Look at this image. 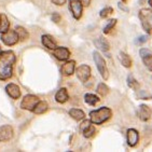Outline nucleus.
Instances as JSON below:
<instances>
[{
    "instance_id": "31",
    "label": "nucleus",
    "mask_w": 152,
    "mask_h": 152,
    "mask_svg": "<svg viewBox=\"0 0 152 152\" xmlns=\"http://www.w3.org/2000/svg\"><path fill=\"white\" fill-rule=\"evenodd\" d=\"M52 20L53 22H55V23H58L59 20H61V15H59L58 13H53Z\"/></svg>"
},
{
    "instance_id": "21",
    "label": "nucleus",
    "mask_w": 152,
    "mask_h": 152,
    "mask_svg": "<svg viewBox=\"0 0 152 152\" xmlns=\"http://www.w3.org/2000/svg\"><path fill=\"white\" fill-rule=\"evenodd\" d=\"M48 110V104L45 102H39L37 105H36L35 109L32 111L35 112L36 114H41L45 112Z\"/></svg>"
},
{
    "instance_id": "3",
    "label": "nucleus",
    "mask_w": 152,
    "mask_h": 152,
    "mask_svg": "<svg viewBox=\"0 0 152 152\" xmlns=\"http://www.w3.org/2000/svg\"><path fill=\"white\" fill-rule=\"evenodd\" d=\"M139 18L141 22V26L148 34L152 32V10L142 9L139 11Z\"/></svg>"
},
{
    "instance_id": "25",
    "label": "nucleus",
    "mask_w": 152,
    "mask_h": 152,
    "mask_svg": "<svg viewBox=\"0 0 152 152\" xmlns=\"http://www.w3.org/2000/svg\"><path fill=\"white\" fill-rule=\"evenodd\" d=\"M108 86L105 84V83H99L98 86H97V93L102 95V96H106L108 94Z\"/></svg>"
},
{
    "instance_id": "36",
    "label": "nucleus",
    "mask_w": 152,
    "mask_h": 152,
    "mask_svg": "<svg viewBox=\"0 0 152 152\" xmlns=\"http://www.w3.org/2000/svg\"><path fill=\"white\" fill-rule=\"evenodd\" d=\"M0 53H1V49H0Z\"/></svg>"
},
{
    "instance_id": "19",
    "label": "nucleus",
    "mask_w": 152,
    "mask_h": 152,
    "mask_svg": "<svg viewBox=\"0 0 152 152\" xmlns=\"http://www.w3.org/2000/svg\"><path fill=\"white\" fill-rule=\"evenodd\" d=\"M9 27L10 22L8 20V18L4 14H1L0 15V34H3L7 30H9Z\"/></svg>"
},
{
    "instance_id": "32",
    "label": "nucleus",
    "mask_w": 152,
    "mask_h": 152,
    "mask_svg": "<svg viewBox=\"0 0 152 152\" xmlns=\"http://www.w3.org/2000/svg\"><path fill=\"white\" fill-rule=\"evenodd\" d=\"M147 36H142V37H139L138 39H136V43L137 44H141L143 43V42H146L147 41Z\"/></svg>"
},
{
    "instance_id": "15",
    "label": "nucleus",
    "mask_w": 152,
    "mask_h": 152,
    "mask_svg": "<svg viewBox=\"0 0 152 152\" xmlns=\"http://www.w3.org/2000/svg\"><path fill=\"white\" fill-rule=\"evenodd\" d=\"M151 109L147 105H141L139 106V117L142 121H148L151 117Z\"/></svg>"
},
{
    "instance_id": "23",
    "label": "nucleus",
    "mask_w": 152,
    "mask_h": 152,
    "mask_svg": "<svg viewBox=\"0 0 152 152\" xmlns=\"http://www.w3.org/2000/svg\"><path fill=\"white\" fill-rule=\"evenodd\" d=\"M15 31L18 32V39H20V41L26 40V39L28 38V32H27V30L25 29V28H23L22 26H16V27H15Z\"/></svg>"
},
{
    "instance_id": "35",
    "label": "nucleus",
    "mask_w": 152,
    "mask_h": 152,
    "mask_svg": "<svg viewBox=\"0 0 152 152\" xmlns=\"http://www.w3.org/2000/svg\"><path fill=\"white\" fill-rule=\"evenodd\" d=\"M149 3H150V6L152 7V0H149Z\"/></svg>"
},
{
    "instance_id": "1",
    "label": "nucleus",
    "mask_w": 152,
    "mask_h": 152,
    "mask_svg": "<svg viewBox=\"0 0 152 152\" xmlns=\"http://www.w3.org/2000/svg\"><path fill=\"white\" fill-rule=\"evenodd\" d=\"M15 59V54L12 51L0 53V80H7L12 76Z\"/></svg>"
},
{
    "instance_id": "29",
    "label": "nucleus",
    "mask_w": 152,
    "mask_h": 152,
    "mask_svg": "<svg viewBox=\"0 0 152 152\" xmlns=\"http://www.w3.org/2000/svg\"><path fill=\"white\" fill-rule=\"evenodd\" d=\"M112 13H113V9L110 8V7H107V8H105V9H102V11H100L99 15H100V18H107L108 15L112 14Z\"/></svg>"
},
{
    "instance_id": "37",
    "label": "nucleus",
    "mask_w": 152,
    "mask_h": 152,
    "mask_svg": "<svg viewBox=\"0 0 152 152\" xmlns=\"http://www.w3.org/2000/svg\"><path fill=\"white\" fill-rule=\"evenodd\" d=\"M123 1H125V0H123Z\"/></svg>"
},
{
    "instance_id": "14",
    "label": "nucleus",
    "mask_w": 152,
    "mask_h": 152,
    "mask_svg": "<svg viewBox=\"0 0 152 152\" xmlns=\"http://www.w3.org/2000/svg\"><path fill=\"white\" fill-rule=\"evenodd\" d=\"M75 68H76V63L73 61H68L61 66V73L64 76H71L75 71Z\"/></svg>"
},
{
    "instance_id": "13",
    "label": "nucleus",
    "mask_w": 152,
    "mask_h": 152,
    "mask_svg": "<svg viewBox=\"0 0 152 152\" xmlns=\"http://www.w3.org/2000/svg\"><path fill=\"white\" fill-rule=\"evenodd\" d=\"M6 91L8 93L10 97H12L13 99H18L20 96V90L16 84H13V83H10L6 86Z\"/></svg>"
},
{
    "instance_id": "20",
    "label": "nucleus",
    "mask_w": 152,
    "mask_h": 152,
    "mask_svg": "<svg viewBox=\"0 0 152 152\" xmlns=\"http://www.w3.org/2000/svg\"><path fill=\"white\" fill-rule=\"evenodd\" d=\"M69 114H70V117L72 118V119H75V120L77 121H80V120H83L85 117L84 112L82 111V110H80V109H71L70 111H69Z\"/></svg>"
},
{
    "instance_id": "11",
    "label": "nucleus",
    "mask_w": 152,
    "mask_h": 152,
    "mask_svg": "<svg viewBox=\"0 0 152 152\" xmlns=\"http://www.w3.org/2000/svg\"><path fill=\"white\" fill-rule=\"evenodd\" d=\"M140 53V56L141 58H142L143 64L146 65V67L149 69L150 71H152V54L149 50H147V49H141L139 51Z\"/></svg>"
},
{
    "instance_id": "26",
    "label": "nucleus",
    "mask_w": 152,
    "mask_h": 152,
    "mask_svg": "<svg viewBox=\"0 0 152 152\" xmlns=\"http://www.w3.org/2000/svg\"><path fill=\"white\" fill-rule=\"evenodd\" d=\"M127 84H129V88H134V90H137V88H139V84H138L137 81L134 79V77H133L132 75H129V78H127Z\"/></svg>"
},
{
    "instance_id": "18",
    "label": "nucleus",
    "mask_w": 152,
    "mask_h": 152,
    "mask_svg": "<svg viewBox=\"0 0 152 152\" xmlns=\"http://www.w3.org/2000/svg\"><path fill=\"white\" fill-rule=\"evenodd\" d=\"M94 43H95V45H96V48H98L99 50L104 51V52H107V51L109 50V43L108 41L106 40V39L104 38H98L96 39V40L94 41Z\"/></svg>"
},
{
    "instance_id": "6",
    "label": "nucleus",
    "mask_w": 152,
    "mask_h": 152,
    "mask_svg": "<svg viewBox=\"0 0 152 152\" xmlns=\"http://www.w3.org/2000/svg\"><path fill=\"white\" fill-rule=\"evenodd\" d=\"M1 40L6 45H14L18 42V35L15 30H7L1 35Z\"/></svg>"
},
{
    "instance_id": "27",
    "label": "nucleus",
    "mask_w": 152,
    "mask_h": 152,
    "mask_svg": "<svg viewBox=\"0 0 152 152\" xmlns=\"http://www.w3.org/2000/svg\"><path fill=\"white\" fill-rule=\"evenodd\" d=\"M94 134H95V127H94L93 125H90L88 129H85L84 131H83V135H84L85 138L92 137Z\"/></svg>"
},
{
    "instance_id": "9",
    "label": "nucleus",
    "mask_w": 152,
    "mask_h": 152,
    "mask_svg": "<svg viewBox=\"0 0 152 152\" xmlns=\"http://www.w3.org/2000/svg\"><path fill=\"white\" fill-rule=\"evenodd\" d=\"M13 137V129L10 125H3L0 127V141H8Z\"/></svg>"
},
{
    "instance_id": "7",
    "label": "nucleus",
    "mask_w": 152,
    "mask_h": 152,
    "mask_svg": "<svg viewBox=\"0 0 152 152\" xmlns=\"http://www.w3.org/2000/svg\"><path fill=\"white\" fill-rule=\"evenodd\" d=\"M69 9H70L73 18L76 20H79L81 18L83 6L81 4L79 0H69Z\"/></svg>"
},
{
    "instance_id": "10",
    "label": "nucleus",
    "mask_w": 152,
    "mask_h": 152,
    "mask_svg": "<svg viewBox=\"0 0 152 152\" xmlns=\"http://www.w3.org/2000/svg\"><path fill=\"white\" fill-rule=\"evenodd\" d=\"M53 54H54V56H55L58 61H67V59L69 58V56H70L69 50H68L67 48H64V47L54 49Z\"/></svg>"
},
{
    "instance_id": "28",
    "label": "nucleus",
    "mask_w": 152,
    "mask_h": 152,
    "mask_svg": "<svg viewBox=\"0 0 152 152\" xmlns=\"http://www.w3.org/2000/svg\"><path fill=\"white\" fill-rule=\"evenodd\" d=\"M115 24H117V20H115V18H113V20H109L108 25L104 28V34H109V32L111 31L112 28L115 26Z\"/></svg>"
},
{
    "instance_id": "17",
    "label": "nucleus",
    "mask_w": 152,
    "mask_h": 152,
    "mask_svg": "<svg viewBox=\"0 0 152 152\" xmlns=\"http://www.w3.org/2000/svg\"><path fill=\"white\" fill-rule=\"evenodd\" d=\"M55 99L57 102H61V104H64V102H66L68 100V92L66 88H61V90H58L57 91V93H56L55 95Z\"/></svg>"
},
{
    "instance_id": "4",
    "label": "nucleus",
    "mask_w": 152,
    "mask_h": 152,
    "mask_svg": "<svg viewBox=\"0 0 152 152\" xmlns=\"http://www.w3.org/2000/svg\"><path fill=\"white\" fill-rule=\"evenodd\" d=\"M93 56H94L95 64H96V66H97V69H98L99 73L102 75V79L107 80L108 79V77H109V72H108V69H107V66H106L105 59L102 58V56L100 55L98 52H94Z\"/></svg>"
},
{
    "instance_id": "22",
    "label": "nucleus",
    "mask_w": 152,
    "mask_h": 152,
    "mask_svg": "<svg viewBox=\"0 0 152 152\" xmlns=\"http://www.w3.org/2000/svg\"><path fill=\"white\" fill-rule=\"evenodd\" d=\"M120 61L124 67L129 68L131 66H132V59H131V57H129L127 54H125L124 52L120 53Z\"/></svg>"
},
{
    "instance_id": "8",
    "label": "nucleus",
    "mask_w": 152,
    "mask_h": 152,
    "mask_svg": "<svg viewBox=\"0 0 152 152\" xmlns=\"http://www.w3.org/2000/svg\"><path fill=\"white\" fill-rule=\"evenodd\" d=\"M77 77L82 82L88 81V78L91 77V68H90V66H88V65H81L77 69Z\"/></svg>"
},
{
    "instance_id": "30",
    "label": "nucleus",
    "mask_w": 152,
    "mask_h": 152,
    "mask_svg": "<svg viewBox=\"0 0 152 152\" xmlns=\"http://www.w3.org/2000/svg\"><path fill=\"white\" fill-rule=\"evenodd\" d=\"M90 125H91V120H84L81 123V125H80V129L83 132V131H84L85 129H88Z\"/></svg>"
},
{
    "instance_id": "34",
    "label": "nucleus",
    "mask_w": 152,
    "mask_h": 152,
    "mask_svg": "<svg viewBox=\"0 0 152 152\" xmlns=\"http://www.w3.org/2000/svg\"><path fill=\"white\" fill-rule=\"evenodd\" d=\"M79 1L81 2L82 6H85V7L90 6V3H91V0H79Z\"/></svg>"
},
{
    "instance_id": "16",
    "label": "nucleus",
    "mask_w": 152,
    "mask_h": 152,
    "mask_svg": "<svg viewBox=\"0 0 152 152\" xmlns=\"http://www.w3.org/2000/svg\"><path fill=\"white\" fill-rule=\"evenodd\" d=\"M42 43L45 48L50 49V50H54L56 49V42L54 41V39L49 35H43L42 36Z\"/></svg>"
},
{
    "instance_id": "2",
    "label": "nucleus",
    "mask_w": 152,
    "mask_h": 152,
    "mask_svg": "<svg viewBox=\"0 0 152 152\" xmlns=\"http://www.w3.org/2000/svg\"><path fill=\"white\" fill-rule=\"evenodd\" d=\"M111 110L107 107H102L98 110H94L90 112V119L94 124H102L105 121L109 120L111 117Z\"/></svg>"
},
{
    "instance_id": "24",
    "label": "nucleus",
    "mask_w": 152,
    "mask_h": 152,
    "mask_svg": "<svg viewBox=\"0 0 152 152\" xmlns=\"http://www.w3.org/2000/svg\"><path fill=\"white\" fill-rule=\"evenodd\" d=\"M84 100L86 104H88V105L94 106L99 102V98H98L96 95H94V94H86V95L84 96Z\"/></svg>"
},
{
    "instance_id": "5",
    "label": "nucleus",
    "mask_w": 152,
    "mask_h": 152,
    "mask_svg": "<svg viewBox=\"0 0 152 152\" xmlns=\"http://www.w3.org/2000/svg\"><path fill=\"white\" fill-rule=\"evenodd\" d=\"M40 102L39 98L35 95H26L24 97L22 102H20V108L24 109V110H29L32 111L35 109L36 105Z\"/></svg>"
},
{
    "instance_id": "33",
    "label": "nucleus",
    "mask_w": 152,
    "mask_h": 152,
    "mask_svg": "<svg viewBox=\"0 0 152 152\" xmlns=\"http://www.w3.org/2000/svg\"><path fill=\"white\" fill-rule=\"evenodd\" d=\"M52 2L56 6H63L66 2V0H52Z\"/></svg>"
},
{
    "instance_id": "12",
    "label": "nucleus",
    "mask_w": 152,
    "mask_h": 152,
    "mask_svg": "<svg viewBox=\"0 0 152 152\" xmlns=\"http://www.w3.org/2000/svg\"><path fill=\"white\" fill-rule=\"evenodd\" d=\"M126 136H127V143H129V146L135 147L137 145L138 139H139V135H138V132L136 129H127Z\"/></svg>"
}]
</instances>
